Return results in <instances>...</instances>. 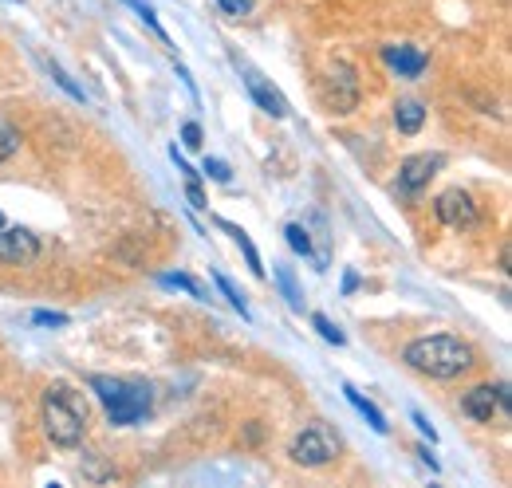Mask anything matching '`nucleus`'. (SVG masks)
<instances>
[{"label": "nucleus", "instance_id": "39448f33", "mask_svg": "<svg viewBox=\"0 0 512 488\" xmlns=\"http://www.w3.org/2000/svg\"><path fill=\"white\" fill-rule=\"evenodd\" d=\"M434 213H438V221L449 225V229H473L477 225V205H473V197L465 189L438 193L434 197Z\"/></svg>", "mask_w": 512, "mask_h": 488}, {"label": "nucleus", "instance_id": "20e7f679", "mask_svg": "<svg viewBox=\"0 0 512 488\" xmlns=\"http://www.w3.org/2000/svg\"><path fill=\"white\" fill-rule=\"evenodd\" d=\"M335 441H331V433L316 422V426H308L296 441H292V461L296 465H304V469H320V465H327L331 457H335Z\"/></svg>", "mask_w": 512, "mask_h": 488}, {"label": "nucleus", "instance_id": "5701e85b", "mask_svg": "<svg viewBox=\"0 0 512 488\" xmlns=\"http://www.w3.org/2000/svg\"><path fill=\"white\" fill-rule=\"evenodd\" d=\"M32 323L36 327H64L67 315L64 311H32Z\"/></svg>", "mask_w": 512, "mask_h": 488}, {"label": "nucleus", "instance_id": "bb28decb", "mask_svg": "<svg viewBox=\"0 0 512 488\" xmlns=\"http://www.w3.org/2000/svg\"><path fill=\"white\" fill-rule=\"evenodd\" d=\"M186 197H190L193 209H205V193H201V185L193 182V178H190V185H186Z\"/></svg>", "mask_w": 512, "mask_h": 488}, {"label": "nucleus", "instance_id": "393cba45", "mask_svg": "<svg viewBox=\"0 0 512 488\" xmlns=\"http://www.w3.org/2000/svg\"><path fill=\"white\" fill-rule=\"evenodd\" d=\"M410 418H414V426H418V433H422V437H430V441H438V429L430 426V418H426L422 410H414Z\"/></svg>", "mask_w": 512, "mask_h": 488}, {"label": "nucleus", "instance_id": "4be33fe9", "mask_svg": "<svg viewBox=\"0 0 512 488\" xmlns=\"http://www.w3.org/2000/svg\"><path fill=\"white\" fill-rule=\"evenodd\" d=\"M201 170H205V178H213V182H221V185L233 182V170H229L221 158H205V166H201Z\"/></svg>", "mask_w": 512, "mask_h": 488}, {"label": "nucleus", "instance_id": "6e6552de", "mask_svg": "<svg viewBox=\"0 0 512 488\" xmlns=\"http://www.w3.org/2000/svg\"><path fill=\"white\" fill-rule=\"evenodd\" d=\"M40 256V241L28 229H0V260L4 264H28Z\"/></svg>", "mask_w": 512, "mask_h": 488}, {"label": "nucleus", "instance_id": "0eeeda50", "mask_svg": "<svg viewBox=\"0 0 512 488\" xmlns=\"http://www.w3.org/2000/svg\"><path fill=\"white\" fill-rule=\"evenodd\" d=\"M241 71H245V87H249V95L260 103V111L272 115V119H288V99H284L260 71H253V67H241Z\"/></svg>", "mask_w": 512, "mask_h": 488}, {"label": "nucleus", "instance_id": "2eb2a0df", "mask_svg": "<svg viewBox=\"0 0 512 488\" xmlns=\"http://www.w3.org/2000/svg\"><path fill=\"white\" fill-rule=\"evenodd\" d=\"M158 284H162V288H178V292H186L193 300H209V292H205L193 276H186V272H166V276H158Z\"/></svg>", "mask_w": 512, "mask_h": 488}, {"label": "nucleus", "instance_id": "f03ea898", "mask_svg": "<svg viewBox=\"0 0 512 488\" xmlns=\"http://www.w3.org/2000/svg\"><path fill=\"white\" fill-rule=\"evenodd\" d=\"M87 386H91V394L107 406L111 426H134V422H142V418L154 410V390H150V382H138V378H111V374H91Z\"/></svg>", "mask_w": 512, "mask_h": 488}, {"label": "nucleus", "instance_id": "7ed1b4c3", "mask_svg": "<svg viewBox=\"0 0 512 488\" xmlns=\"http://www.w3.org/2000/svg\"><path fill=\"white\" fill-rule=\"evenodd\" d=\"M44 429L56 445H79L87 433V402L71 386H48L44 394Z\"/></svg>", "mask_w": 512, "mask_h": 488}, {"label": "nucleus", "instance_id": "dca6fc26", "mask_svg": "<svg viewBox=\"0 0 512 488\" xmlns=\"http://www.w3.org/2000/svg\"><path fill=\"white\" fill-rule=\"evenodd\" d=\"M217 288H221V292H225V300H229V304H233V311H237V315H241V319H253V315H249V304H245V296H241V292H237V284H233V280H229V276H221V272H217Z\"/></svg>", "mask_w": 512, "mask_h": 488}, {"label": "nucleus", "instance_id": "423d86ee", "mask_svg": "<svg viewBox=\"0 0 512 488\" xmlns=\"http://www.w3.org/2000/svg\"><path fill=\"white\" fill-rule=\"evenodd\" d=\"M442 154H414V158H406L402 162V170H398V189L402 193H422L426 185H430V178L442 170Z\"/></svg>", "mask_w": 512, "mask_h": 488}, {"label": "nucleus", "instance_id": "c85d7f7f", "mask_svg": "<svg viewBox=\"0 0 512 488\" xmlns=\"http://www.w3.org/2000/svg\"><path fill=\"white\" fill-rule=\"evenodd\" d=\"M355 288H359V276H355V272H347V276H343V292H355Z\"/></svg>", "mask_w": 512, "mask_h": 488}, {"label": "nucleus", "instance_id": "7c9ffc66", "mask_svg": "<svg viewBox=\"0 0 512 488\" xmlns=\"http://www.w3.org/2000/svg\"><path fill=\"white\" fill-rule=\"evenodd\" d=\"M0 229H4V217H0Z\"/></svg>", "mask_w": 512, "mask_h": 488}, {"label": "nucleus", "instance_id": "a878e982", "mask_svg": "<svg viewBox=\"0 0 512 488\" xmlns=\"http://www.w3.org/2000/svg\"><path fill=\"white\" fill-rule=\"evenodd\" d=\"M182 138H186L190 150H201V126H197V122H186V126H182Z\"/></svg>", "mask_w": 512, "mask_h": 488}, {"label": "nucleus", "instance_id": "f3484780", "mask_svg": "<svg viewBox=\"0 0 512 488\" xmlns=\"http://www.w3.org/2000/svg\"><path fill=\"white\" fill-rule=\"evenodd\" d=\"M16 150H20V130L12 122L0 119V162H8Z\"/></svg>", "mask_w": 512, "mask_h": 488}, {"label": "nucleus", "instance_id": "ddd939ff", "mask_svg": "<svg viewBox=\"0 0 512 488\" xmlns=\"http://www.w3.org/2000/svg\"><path fill=\"white\" fill-rule=\"evenodd\" d=\"M343 394H347V402H351V406H355V410L367 418V426L375 429V433H386V429H390V426H386V418H383V410H379L371 398H363L355 386H343Z\"/></svg>", "mask_w": 512, "mask_h": 488}, {"label": "nucleus", "instance_id": "a211bd4d", "mask_svg": "<svg viewBox=\"0 0 512 488\" xmlns=\"http://www.w3.org/2000/svg\"><path fill=\"white\" fill-rule=\"evenodd\" d=\"M48 71H52V79H56V83L64 87L67 95L75 99V103H87V95H83V87H75V79L67 75V71H64V67H60V63H56V60H48Z\"/></svg>", "mask_w": 512, "mask_h": 488}, {"label": "nucleus", "instance_id": "1a4fd4ad", "mask_svg": "<svg viewBox=\"0 0 512 488\" xmlns=\"http://www.w3.org/2000/svg\"><path fill=\"white\" fill-rule=\"evenodd\" d=\"M383 60L402 75V79H418L426 71V52L410 48V44H386L383 48Z\"/></svg>", "mask_w": 512, "mask_h": 488}, {"label": "nucleus", "instance_id": "c756f323", "mask_svg": "<svg viewBox=\"0 0 512 488\" xmlns=\"http://www.w3.org/2000/svg\"><path fill=\"white\" fill-rule=\"evenodd\" d=\"M422 461H426V465H430V473H438V469H442V465H438V457H434V453H430V449H422Z\"/></svg>", "mask_w": 512, "mask_h": 488}, {"label": "nucleus", "instance_id": "412c9836", "mask_svg": "<svg viewBox=\"0 0 512 488\" xmlns=\"http://www.w3.org/2000/svg\"><path fill=\"white\" fill-rule=\"evenodd\" d=\"M284 237H288V244H292V252L312 256V241H308V229H304V225H288V229H284Z\"/></svg>", "mask_w": 512, "mask_h": 488}, {"label": "nucleus", "instance_id": "4468645a", "mask_svg": "<svg viewBox=\"0 0 512 488\" xmlns=\"http://www.w3.org/2000/svg\"><path fill=\"white\" fill-rule=\"evenodd\" d=\"M276 284H280V292H284V300H288L292 311H304V292H300L296 272H292L288 264H276Z\"/></svg>", "mask_w": 512, "mask_h": 488}, {"label": "nucleus", "instance_id": "cd10ccee", "mask_svg": "<svg viewBox=\"0 0 512 488\" xmlns=\"http://www.w3.org/2000/svg\"><path fill=\"white\" fill-rule=\"evenodd\" d=\"M170 158H174V166H178V170H182V174H186V178H197V170H193L190 162H186V158H182V154H178V146H174V150H170Z\"/></svg>", "mask_w": 512, "mask_h": 488}, {"label": "nucleus", "instance_id": "6ab92c4d", "mask_svg": "<svg viewBox=\"0 0 512 488\" xmlns=\"http://www.w3.org/2000/svg\"><path fill=\"white\" fill-rule=\"evenodd\" d=\"M312 327L320 331L327 343H335V347H343V343H347V335H343V331H339V327H335L327 315H312Z\"/></svg>", "mask_w": 512, "mask_h": 488}, {"label": "nucleus", "instance_id": "f257e3e1", "mask_svg": "<svg viewBox=\"0 0 512 488\" xmlns=\"http://www.w3.org/2000/svg\"><path fill=\"white\" fill-rule=\"evenodd\" d=\"M402 363L418 370V374H426V378L449 382V378H457L473 366V347L461 343L457 335H426V339H414L402 351Z\"/></svg>", "mask_w": 512, "mask_h": 488}, {"label": "nucleus", "instance_id": "b1692460", "mask_svg": "<svg viewBox=\"0 0 512 488\" xmlns=\"http://www.w3.org/2000/svg\"><path fill=\"white\" fill-rule=\"evenodd\" d=\"M217 8L229 16H245V12H253V0H217Z\"/></svg>", "mask_w": 512, "mask_h": 488}, {"label": "nucleus", "instance_id": "9d476101", "mask_svg": "<svg viewBox=\"0 0 512 488\" xmlns=\"http://www.w3.org/2000/svg\"><path fill=\"white\" fill-rule=\"evenodd\" d=\"M461 410H465L473 422H493V414L501 410V406H497V390H493V386H473V390L461 398Z\"/></svg>", "mask_w": 512, "mask_h": 488}, {"label": "nucleus", "instance_id": "f8f14e48", "mask_svg": "<svg viewBox=\"0 0 512 488\" xmlns=\"http://www.w3.org/2000/svg\"><path fill=\"white\" fill-rule=\"evenodd\" d=\"M422 122H426V107H422L418 99H398V107H394V126H398L402 134H418Z\"/></svg>", "mask_w": 512, "mask_h": 488}, {"label": "nucleus", "instance_id": "9b49d317", "mask_svg": "<svg viewBox=\"0 0 512 488\" xmlns=\"http://www.w3.org/2000/svg\"><path fill=\"white\" fill-rule=\"evenodd\" d=\"M217 225H221V229H225V233H229V237L237 241V248L245 252V260H249V268H253V276H256V280H264V260H260V252H256L253 237H249V233H245L241 225H233V221H225V217H221Z\"/></svg>", "mask_w": 512, "mask_h": 488}, {"label": "nucleus", "instance_id": "aec40b11", "mask_svg": "<svg viewBox=\"0 0 512 488\" xmlns=\"http://www.w3.org/2000/svg\"><path fill=\"white\" fill-rule=\"evenodd\" d=\"M123 4H130V8H134V12L142 16V24H150V28H154V32H158V36L166 40V28H162V20H158V12H154V8L146 4V0H123Z\"/></svg>", "mask_w": 512, "mask_h": 488}]
</instances>
